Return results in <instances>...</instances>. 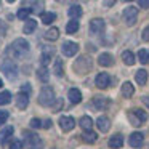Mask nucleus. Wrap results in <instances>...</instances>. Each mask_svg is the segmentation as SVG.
<instances>
[{"mask_svg": "<svg viewBox=\"0 0 149 149\" xmlns=\"http://www.w3.org/2000/svg\"><path fill=\"white\" fill-rule=\"evenodd\" d=\"M36 27H37V21H34V19H26L24 27H23V32H24V34H32L34 31H36Z\"/></svg>", "mask_w": 149, "mask_h": 149, "instance_id": "4be33fe9", "label": "nucleus"}, {"mask_svg": "<svg viewBox=\"0 0 149 149\" xmlns=\"http://www.w3.org/2000/svg\"><path fill=\"white\" fill-rule=\"evenodd\" d=\"M104 19H101V18H95V19L90 21V32L91 34H100L104 31Z\"/></svg>", "mask_w": 149, "mask_h": 149, "instance_id": "9d476101", "label": "nucleus"}, {"mask_svg": "<svg viewBox=\"0 0 149 149\" xmlns=\"http://www.w3.org/2000/svg\"><path fill=\"white\" fill-rule=\"evenodd\" d=\"M39 104L43 107H48V106H53V103H55V91H53L52 87H48V85H45V87L40 90L39 93Z\"/></svg>", "mask_w": 149, "mask_h": 149, "instance_id": "f257e3e1", "label": "nucleus"}, {"mask_svg": "<svg viewBox=\"0 0 149 149\" xmlns=\"http://www.w3.org/2000/svg\"><path fill=\"white\" fill-rule=\"evenodd\" d=\"M8 103H11V93L10 91H2L0 93V106H5Z\"/></svg>", "mask_w": 149, "mask_h": 149, "instance_id": "7c9ffc66", "label": "nucleus"}, {"mask_svg": "<svg viewBox=\"0 0 149 149\" xmlns=\"http://www.w3.org/2000/svg\"><path fill=\"white\" fill-rule=\"evenodd\" d=\"M93 104H95V107H96V109L103 111L104 107L109 104V101H107L106 98H103V96H95L93 98Z\"/></svg>", "mask_w": 149, "mask_h": 149, "instance_id": "412c9836", "label": "nucleus"}, {"mask_svg": "<svg viewBox=\"0 0 149 149\" xmlns=\"http://www.w3.org/2000/svg\"><path fill=\"white\" fill-rule=\"evenodd\" d=\"M123 2H133V0H123Z\"/></svg>", "mask_w": 149, "mask_h": 149, "instance_id": "8fccbe9b", "label": "nucleus"}, {"mask_svg": "<svg viewBox=\"0 0 149 149\" xmlns=\"http://www.w3.org/2000/svg\"><path fill=\"white\" fill-rule=\"evenodd\" d=\"M7 32V24L3 21H0V34H5Z\"/></svg>", "mask_w": 149, "mask_h": 149, "instance_id": "c03bdc74", "label": "nucleus"}, {"mask_svg": "<svg viewBox=\"0 0 149 149\" xmlns=\"http://www.w3.org/2000/svg\"><path fill=\"white\" fill-rule=\"evenodd\" d=\"M59 127H61L63 132H71L75 127V120L72 119L71 116H63L61 119H59Z\"/></svg>", "mask_w": 149, "mask_h": 149, "instance_id": "1a4fd4ad", "label": "nucleus"}, {"mask_svg": "<svg viewBox=\"0 0 149 149\" xmlns=\"http://www.w3.org/2000/svg\"><path fill=\"white\" fill-rule=\"evenodd\" d=\"M141 37H143V40H144V42H149V26L144 27V31H143Z\"/></svg>", "mask_w": 149, "mask_h": 149, "instance_id": "ea45409f", "label": "nucleus"}, {"mask_svg": "<svg viewBox=\"0 0 149 149\" xmlns=\"http://www.w3.org/2000/svg\"><path fill=\"white\" fill-rule=\"evenodd\" d=\"M55 19H56V15L52 13V11L50 13H42V23L43 24H52Z\"/></svg>", "mask_w": 149, "mask_h": 149, "instance_id": "473e14b6", "label": "nucleus"}, {"mask_svg": "<svg viewBox=\"0 0 149 149\" xmlns=\"http://www.w3.org/2000/svg\"><path fill=\"white\" fill-rule=\"evenodd\" d=\"M37 77H39V80L43 82V84H47V82H48L50 72H48V69H47V66H42V68L37 71Z\"/></svg>", "mask_w": 149, "mask_h": 149, "instance_id": "5701e85b", "label": "nucleus"}, {"mask_svg": "<svg viewBox=\"0 0 149 149\" xmlns=\"http://www.w3.org/2000/svg\"><path fill=\"white\" fill-rule=\"evenodd\" d=\"M90 69H91V59L87 58V56H82L74 63V71L77 74H87Z\"/></svg>", "mask_w": 149, "mask_h": 149, "instance_id": "20e7f679", "label": "nucleus"}, {"mask_svg": "<svg viewBox=\"0 0 149 149\" xmlns=\"http://www.w3.org/2000/svg\"><path fill=\"white\" fill-rule=\"evenodd\" d=\"M133 93H135V87H133L130 82L122 84V96H123V98H132Z\"/></svg>", "mask_w": 149, "mask_h": 149, "instance_id": "6ab92c4d", "label": "nucleus"}, {"mask_svg": "<svg viewBox=\"0 0 149 149\" xmlns=\"http://www.w3.org/2000/svg\"><path fill=\"white\" fill-rule=\"evenodd\" d=\"M138 3L141 8H149V0H138Z\"/></svg>", "mask_w": 149, "mask_h": 149, "instance_id": "37998d69", "label": "nucleus"}, {"mask_svg": "<svg viewBox=\"0 0 149 149\" xmlns=\"http://www.w3.org/2000/svg\"><path fill=\"white\" fill-rule=\"evenodd\" d=\"M122 61L125 63L127 66H133L136 59H135V55H133V53L130 52V50H125V52L122 53Z\"/></svg>", "mask_w": 149, "mask_h": 149, "instance_id": "aec40b11", "label": "nucleus"}, {"mask_svg": "<svg viewBox=\"0 0 149 149\" xmlns=\"http://www.w3.org/2000/svg\"><path fill=\"white\" fill-rule=\"evenodd\" d=\"M23 136L27 149H43V141L39 138V135H36L32 132H24Z\"/></svg>", "mask_w": 149, "mask_h": 149, "instance_id": "f03ea898", "label": "nucleus"}, {"mask_svg": "<svg viewBox=\"0 0 149 149\" xmlns=\"http://www.w3.org/2000/svg\"><path fill=\"white\" fill-rule=\"evenodd\" d=\"M141 101L144 103V106L149 109V96H143V98H141Z\"/></svg>", "mask_w": 149, "mask_h": 149, "instance_id": "a18cd8bd", "label": "nucleus"}, {"mask_svg": "<svg viewBox=\"0 0 149 149\" xmlns=\"http://www.w3.org/2000/svg\"><path fill=\"white\" fill-rule=\"evenodd\" d=\"M21 91H24V93L31 95V91H32V88H31V85H29V84H26V85H23V87H21Z\"/></svg>", "mask_w": 149, "mask_h": 149, "instance_id": "79ce46f5", "label": "nucleus"}, {"mask_svg": "<svg viewBox=\"0 0 149 149\" xmlns=\"http://www.w3.org/2000/svg\"><path fill=\"white\" fill-rule=\"evenodd\" d=\"M42 8H43V3H42V2H37V3L34 5L32 11H34V13H42Z\"/></svg>", "mask_w": 149, "mask_h": 149, "instance_id": "58836bf2", "label": "nucleus"}, {"mask_svg": "<svg viewBox=\"0 0 149 149\" xmlns=\"http://www.w3.org/2000/svg\"><path fill=\"white\" fill-rule=\"evenodd\" d=\"M23 148V143L21 141H18V139H15V141H11V144H10V149H21Z\"/></svg>", "mask_w": 149, "mask_h": 149, "instance_id": "4c0bfd02", "label": "nucleus"}, {"mask_svg": "<svg viewBox=\"0 0 149 149\" xmlns=\"http://www.w3.org/2000/svg\"><path fill=\"white\" fill-rule=\"evenodd\" d=\"M82 136H84V141L85 143H95V141H96V138H98V135L95 132H91V130H87Z\"/></svg>", "mask_w": 149, "mask_h": 149, "instance_id": "c756f323", "label": "nucleus"}, {"mask_svg": "<svg viewBox=\"0 0 149 149\" xmlns=\"http://www.w3.org/2000/svg\"><path fill=\"white\" fill-rule=\"evenodd\" d=\"M61 52L64 56H68V58H71V56H74L75 53L79 52V45L75 42H71V40H68V42H64L61 45Z\"/></svg>", "mask_w": 149, "mask_h": 149, "instance_id": "6e6552de", "label": "nucleus"}, {"mask_svg": "<svg viewBox=\"0 0 149 149\" xmlns=\"http://www.w3.org/2000/svg\"><path fill=\"white\" fill-rule=\"evenodd\" d=\"M138 59L141 64H148L149 63V52L148 50H139L138 52Z\"/></svg>", "mask_w": 149, "mask_h": 149, "instance_id": "2f4dec72", "label": "nucleus"}, {"mask_svg": "<svg viewBox=\"0 0 149 149\" xmlns=\"http://www.w3.org/2000/svg\"><path fill=\"white\" fill-rule=\"evenodd\" d=\"M61 106H63V100H61V98H58V100H56V104H55V106H52L53 112H58V111L61 109Z\"/></svg>", "mask_w": 149, "mask_h": 149, "instance_id": "e433bc0d", "label": "nucleus"}, {"mask_svg": "<svg viewBox=\"0 0 149 149\" xmlns=\"http://www.w3.org/2000/svg\"><path fill=\"white\" fill-rule=\"evenodd\" d=\"M11 135H13V127H5V128L0 132V144H5V143L10 139Z\"/></svg>", "mask_w": 149, "mask_h": 149, "instance_id": "a211bd4d", "label": "nucleus"}, {"mask_svg": "<svg viewBox=\"0 0 149 149\" xmlns=\"http://www.w3.org/2000/svg\"><path fill=\"white\" fill-rule=\"evenodd\" d=\"M58 37H59V29L58 27H52V29H48L45 32V39L47 40H58Z\"/></svg>", "mask_w": 149, "mask_h": 149, "instance_id": "bb28decb", "label": "nucleus"}, {"mask_svg": "<svg viewBox=\"0 0 149 149\" xmlns=\"http://www.w3.org/2000/svg\"><path fill=\"white\" fill-rule=\"evenodd\" d=\"M135 79L139 85H146V82H148V72H146L144 69H139V71H136Z\"/></svg>", "mask_w": 149, "mask_h": 149, "instance_id": "393cba45", "label": "nucleus"}, {"mask_svg": "<svg viewBox=\"0 0 149 149\" xmlns=\"http://www.w3.org/2000/svg\"><path fill=\"white\" fill-rule=\"evenodd\" d=\"M42 125H43V123H42V120H40V119H36V117L31 119V128H40Z\"/></svg>", "mask_w": 149, "mask_h": 149, "instance_id": "f704fd0d", "label": "nucleus"}, {"mask_svg": "<svg viewBox=\"0 0 149 149\" xmlns=\"http://www.w3.org/2000/svg\"><path fill=\"white\" fill-rule=\"evenodd\" d=\"M7 120H8V112H7V111H0V127L5 125Z\"/></svg>", "mask_w": 149, "mask_h": 149, "instance_id": "c9c22d12", "label": "nucleus"}, {"mask_svg": "<svg viewBox=\"0 0 149 149\" xmlns=\"http://www.w3.org/2000/svg\"><path fill=\"white\" fill-rule=\"evenodd\" d=\"M98 63H100V66H103V68H109V66L114 64V58L111 53H101L100 58H98Z\"/></svg>", "mask_w": 149, "mask_h": 149, "instance_id": "4468645a", "label": "nucleus"}, {"mask_svg": "<svg viewBox=\"0 0 149 149\" xmlns=\"http://www.w3.org/2000/svg\"><path fill=\"white\" fill-rule=\"evenodd\" d=\"M143 141H144V136H143V133H139V132L132 133V135H130V138H128V143H130V146H132V148H141Z\"/></svg>", "mask_w": 149, "mask_h": 149, "instance_id": "f8f14e48", "label": "nucleus"}, {"mask_svg": "<svg viewBox=\"0 0 149 149\" xmlns=\"http://www.w3.org/2000/svg\"><path fill=\"white\" fill-rule=\"evenodd\" d=\"M95 84H96L98 88H107V87L111 85V77H109V74H106V72H101V74H98Z\"/></svg>", "mask_w": 149, "mask_h": 149, "instance_id": "9b49d317", "label": "nucleus"}, {"mask_svg": "<svg viewBox=\"0 0 149 149\" xmlns=\"http://www.w3.org/2000/svg\"><path fill=\"white\" fill-rule=\"evenodd\" d=\"M69 101H71L72 104H79L82 101V93L80 90H77V88H71L69 90V95H68Z\"/></svg>", "mask_w": 149, "mask_h": 149, "instance_id": "dca6fc26", "label": "nucleus"}, {"mask_svg": "<svg viewBox=\"0 0 149 149\" xmlns=\"http://www.w3.org/2000/svg\"><path fill=\"white\" fill-rule=\"evenodd\" d=\"M50 56H52L50 53H43L42 55V66H47L50 63Z\"/></svg>", "mask_w": 149, "mask_h": 149, "instance_id": "a19ab883", "label": "nucleus"}, {"mask_svg": "<svg viewBox=\"0 0 149 149\" xmlns=\"http://www.w3.org/2000/svg\"><path fill=\"white\" fill-rule=\"evenodd\" d=\"M10 50L13 52V55L16 56V58H21V56H24L27 52H29V43H27L24 39H16L13 43H11Z\"/></svg>", "mask_w": 149, "mask_h": 149, "instance_id": "7ed1b4c3", "label": "nucleus"}, {"mask_svg": "<svg viewBox=\"0 0 149 149\" xmlns=\"http://www.w3.org/2000/svg\"><path fill=\"white\" fill-rule=\"evenodd\" d=\"M2 71H3V74L7 75V79H10V80H15V79L18 77V66L15 64L13 61H10V59L3 61Z\"/></svg>", "mask_w": 149, "mask_h": 149, "instance_id": "423d86ee", "label": "nucleus"}, {"mask_svg": "<svg viewBox=\"0 0 149 149\" xmlns=\"http://www.w3.org/2000/svg\"><path fill=\"white\" fill-rule=\"evenodd\" d=\"M128 119H130V122H132L133 127H139L143 122H146L148 116H146V112L141 109H133L132 112H128Z\"/></svg>", "mask_w": 149, "mask_h": 149, "instance_id": "39448f33", "label": "nucleus"}, {"mask_svg": "<svg viewBox=\"0 0 149 149\" xmlns=\"http://www.w3.org/2000/svg\"><path fill=\"white\" fill-rule=\"evenodd\" d=\"M123 146V138H122V135H114V136H111V139H109V148L111 149H119V148H122Z\"/></svg>", "mask_w": 149, "mask_h": 149, "instance_id": "f3484780", "label": "nucleus"}, {"mask_svg": "<svg viewBox=\"0 0 149 149\" xmlns=\"http://www.w3.org/2000/svg\"><path fill=\"white\" fill-rule=\"evenodd\" d=\"M96 125H98V128H100V132L106 133V132H109V128H111V120L107 119V117L101 116V117H98Z\"/></svg>", "mask_w": 149, "mask_h": 149, "instance_id": "2eb2a0df", "label": "nucleus"}, {"mask_svg": "<svg viewBox=\"0 0 149 149\" xmlns=\"http://www.w3.org/2000/svg\"><path fill=\"white\" fill-rule=\"evenodd\" d=\"M80 127L87 132V130H91L93 128V120H91V117H88V116H84V117H80Z\"/></svg>", "mask_w": 149, "mask_h": 149, "instance_id": "b1692460", "label": "nucleus"}, {"mask_svg": "<svg viewBox=\"0 0 149 149\" xmlns=\"http://www.w3.org/2000/svg\"><path fill=\"white\" fill-rule=\"evenodd\" d=\"M82 13H84V11H82V8L79 7V5H72V7L68 10V15H69L71 18H74V19L80 18V16H82Z\"/></svg>", "mask_w": 149, "mask_h": 149, "instance_id": "a878e982", "label": "nucleus"}, {"mask_svg": "<svg viewBox=\"0 0 149 149\" xmlns=\"http://www.w3.org/2000/svg\"><path fill=\"white\" fill-rule=\"evenodd\" d=\"M77 31H79V21L72 18V19L68 23V26H66V32L68 34H75Z\"/></svg>", "mask_w": 149, "mask_h": 149, "instance_id": "cd10ccee", "label": "nucleus"}, {"mask_svg": "<svg viewBox=\"0 0 149 149\" xmlns=\"http://www.w3.org/2000/svg\"><path fill=\"white\" fill-rule=\"evenodd\" d=\"M3 87V82H2V79H0V88Z\"/></svg>", "mask_w": 149, "mask_h": 149, "instance_id": "de8ad7c7", "label": "nucleus"}, {"mask_svg": "<svg viewBox=\"0 0 149 149\" xmlns=\"http://www.w3.org/2000/svg\"><path fill=\"white\" fill-rule=\"evenodd\" d=\"M7 2H10V3H13V2H15V0H7Z\"/></svg>", "mask_w": 149, "mask_h": 149, "instance_id": "09e8293b", "label": "nucleus"}, {"mask_svg": "<svg viewBox=\"0 0 149 149\" xmlns=\"http://www.w3.org/2000/svg\"><path fill=\"white\" fill-rule=\"evenodd\" d=\"M31 13H32V10H31V8H27V7H24V8H21V10L18 11L16 16L19 18V19H24V21H26V19H27V16H29Z\"/></svg>", "mask_w": 149, "mask_h": 149, "instance_id": "72a5a7b5", "label": "nucleus"}, {"mask_svg": "<svg viewBox=\"0 0 149 149\" xmlns=\"http://www.w3.org/2000/svg\"><path fill=\"white\" fill-rule=\"evenodd\" d=\"M53 72H55V75L56 77H63V61L59 58H56L55 59V66H53Z\"/></svg>", "mask_w": 149, "mask_h": 149, "instance_id": "c85d7f7f", "label": "nucleus"}, {"mask_svg": "<svg viewBox=\"0 0 149 149\" xmlns=\"http://www.w3.org/2000/svg\"><path fill=\"white\" fill-rule=\"evenodd\" d=\"M29 106V95L21 91L19 95H16V107L18 109H26Z\"/></svg>", "mask_w": 149, "mask_h": 149, "instance_id": "ddd939ff", "label": "nucleus"}, {"mask_svg": "<svg viewBox=\"0 0 149 149\" xmlns=\"http://www.w3.org/2000/svg\"><path fill=\"white\" fill-rule=\"evenodd\" d=\"M123 19L128 26H133V24L138 21V8L135 7H128L123 10Z\"/></svg>", "mask_w": 149, "mask_h": 149, "instance_id": "0eeeda50", "label": "nucleus"}, {"mask_svg": "<svg viewBox=\"0 0 149 149\" xmlns=\"http://www.w3.org/2000/svg\"><path fill=\"white\" fill-rule=\"evenodd\" d=\"M42 127H43V128H50V127H52V120H45Z\"/></svg>", "mask_w": 149, "mask_h": 149, "instance_id": "49530a36", "label": "nucleus"}]
</instances>
